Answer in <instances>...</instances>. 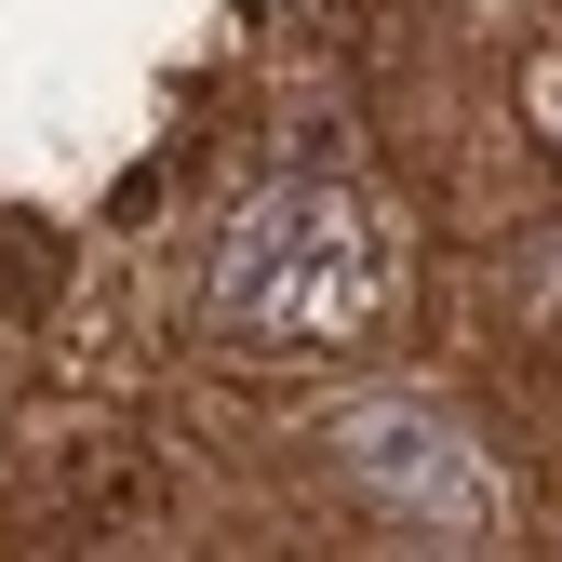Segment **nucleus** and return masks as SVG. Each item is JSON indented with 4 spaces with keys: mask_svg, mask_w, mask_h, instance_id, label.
Segmentation results:
<instances>
[{
    "mask_svg": "<svg viewBox=\"0 0 562 562\" xmlns=\"http://www.w3.org/2000/svg\"><path fill=\"white\" fill-rule=\"evenodd\" d=\"M402 215L348 175H268L215 228L201 268V335L241 362H348L402 322Z\"/></svg>",
    "mask_w": 562,
    "mask_h": 562,
    "instance_id": "1",
    "label": "nucleus"
},
{
    "mask_svg": "<svg viewBox=\"0 0 562 562\" xmlns=\"http://www.w3.org/2000/svg\"><path fill=\"white\" fill-rule=\"evenodd\" d=\"M322 469L348 482V509L415 536V549H496L509 536V482L482 456V429L429 389H362L322 415Z\"/></svg>",
    "mask_w": 562,
    "mask_h": 562,
    "instance_id": "2",
    "label": "nucleus"
}]
</instances>
